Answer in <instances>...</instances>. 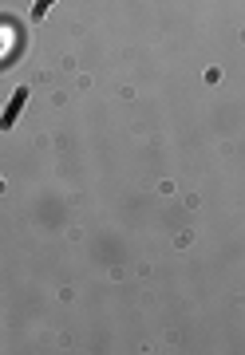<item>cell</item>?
<instances>
[{"mask_svg":"<svg viewBox=\"0 0 245 355\" xmlns=\"http://www.w3.org/2000/svg\"><path fill=\"white\" fill-rule=\"evenodd\" d=\"M24 103H28V87H20V91H16V99L8 103V111H4V119H0V127H4V130L12 127V123H16V114H20V107H24Z\"/></svg>","mask_w":245,"mask_h":355,"instance_id":"obj_1","label":"cell"},{"mask_svg":"<svg viewBox=\"0 0 245 355\" xmlns=\"http://www.w3.org/2000/svg\"><path fill=\"white\" fill-rule=\"evenodd\" d=\"M52 4H56V0H36V8H32V20H40V16L52 8Z\"/></svg>","mask_w":245,"mask_h":355,"instance_id":"obj_2","label":"cell"}]
</instances>
